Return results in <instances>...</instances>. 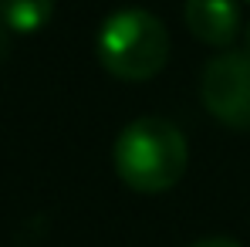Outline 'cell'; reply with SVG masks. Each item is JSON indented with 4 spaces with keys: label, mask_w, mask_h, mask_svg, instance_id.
I'll use <instances>...</instances> for the list:
<instances>
[{
    "label": "cell",
    "mask_w": 250,
    "mask_h": 247,
    "mask_svg": "<svg viewBox=\"0 0 250 247\" xmlns=\"http://www.w3.org/2000/svg\"><path fill=\"white\" fill-rule=\"evenodd\" d=\"M112 166L128 190L146 197L166 193L183 180L189 166V146L172 122L142 115L119 132L112 146Z\"/></svg>",
    "instance_id": "cell-1"
},
{
    "label": "cell",
    "mask_w": 250,
    "mask_h": 247,
    "mask_svg": "<svg viewBox=\"0 0 250 247\" xmlns=\"http://www.w3.org/2000/svg\"><path fill=\"white\" fill-rule=\"evenodd\" d=\"M98 65L119 82H149L169 61L166 24L142 7H125L105 17L98 38Z\"/></svg>",
    "instance_id": "cell-2"
},
{
    "label": "cell",
    "mask_w": 250,
    "mask_h": 247,
    "mask_svg": "<svg viewBox=\"0 0 250 247\" xmlns=\"http://www.w3.org/2000/svg\"><path fill=\"white\" fill-rule=\"evenodd\" d=\"M7 54H10V31L0 24V61H3Z\"/></svg>",
    "instance_id": "cell-7"
},
{
    "label": "cell",
    "mask_w": 250,
    "mask_h": 247,
    "mask_svg": "<svg viewBox=\"0 0 250 247\" xmlns=\"http://www.w3.org/2000/svg\"><path fill=\"white\" fill-rule=\"evenodd\" d=\"M247 3H250V0H247Z\"/></svg>",
    "instance_id": "cell-9"
},
{
    "label": "cell",
    "mask_w": 250,
    "mask_h": 247,
    "mask_svg": "<svg viewBox=\"0 0 250 247\" xmlns=\"http://www.w3.org/2000/svg\"><path fill=\"white\" fill-rule=\"evenodd\" d=\"M54 14V0H0V24L17 34H34Z\"/></svg>",
    "instance_id": "cell-5"
},
{
    "label": "cell",
    "mask_w": 250,
    "mask_h": 247,
    "mask_svg": "<svg viewBox=\"0 0 250 247\" xmlns=\"http://www.w3.org/2000/svg\"><path fill=\"white\" fill-rule=\"evenodd\" d=\"M203 109L216 122L237 132H250V54L223 51L207 61L200 75Z\"/></svg>",
    "instance_id": "cell-3"
},
{
    "label": "cell",
    "mask_w": 250,
    "mask_h": 247,
    "mask_svg": "<svg viewBox=\"0 0 250 247\" xmlns=\"http://www.w3.org/2000/svg\"><path fill=\"white\" fill-rule=\"evenodd\" d=\"M189 247H240L233 237H203V241H196V244Z\"/></svg>",
    "instance_id": "cell-6"
},
{
    "label": "cell",
    "mask_w": 250,
    "mask_h": 247,
    "mask_svg": "<svg viewBox=\"0 0 250 247\" xmlns=\"http://www.w3.org/2000/svg\"><path fill=\"white\" fill-rule=\"evenodd\" d=\"M247 54H250V24H247Z\"/></svg>",
    "instance_id": "cell-8"
},
{
    "label": "cell",
    "mask_w": 250,
    "mask_h": 247,
    "mask_svg": "<svg viewBox=\"0 0 250 247\" xmlns=\"http://www.w3.org/2000/svg\"><path fill=\"white\" fill-rule=\"evenodd\" d=\"M183 21L196 41L209 47H230L240 34V3L237 0H186Z\"/></svg>",
    "instance_id": "cell-4"
}]
</instances>
